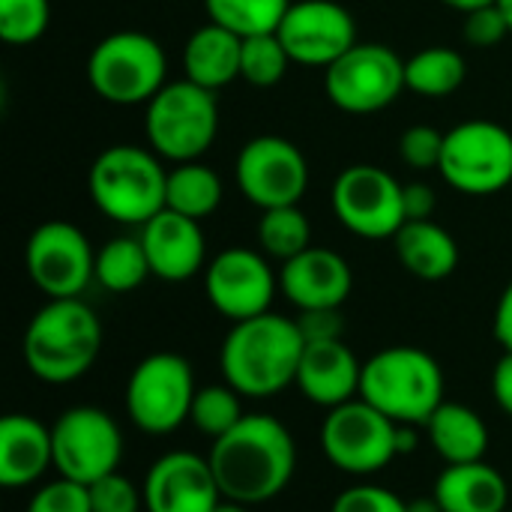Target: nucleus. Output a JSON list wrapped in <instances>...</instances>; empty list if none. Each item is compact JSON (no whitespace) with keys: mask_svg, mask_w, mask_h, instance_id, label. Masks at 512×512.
I'll list each match as a JSON object with an SVG mask.
<instances>
[{"mask_svg":"<svg viewBox=\"0 0 512 512\" xmlns=\"http://www.w3.org/2000/svg\"><path fill=\"white\" fill-rule=\"evenodd\" d=\"M222 498L258 507L279 498L297 471V441L273 414H246L228 435L216 438L210 453Z\"/></svg>","mask_w":512,"mask_h":512,"instance_id":"f257e3e1","label":"nucleus"},{"mask_svg":"<svg viewBox=\"0 0 512 512\" xmlns=\"http://www.w3.org/2000/svg\"><path fill=\"white\" fill-rule=\"evenodd\" d=\"M306 339L297 318L279 312H264L237 321L222 348L219 369L225 384H231L246 399H273L297 381L300 357Z\"/></svg>","mask_w":512,"mask_h":512,"instance_id":"f03ea898","label":"nucleus"},{"mask_svg":"<svg viewBox=\"0 0 512 512\" xmlns=\"http://www.w3.org/2000/svg\"><path fill=\"white\" fill-rule=\"evenodd\" d=\"M102 351V324L96 312L78 300H48L27 324L21 354L30 375L42 384L63 387L84 378Z\"/></svg>","mask_w":512,"mask_h":512,"instance_id":"7ed1b4c3","label":"nucleus"},{"mask_svg":"<svg viewBox=\"0 0 512 512\" xmlns=\"http://www.w3.org/2000/svg\"><path fill=\"white\" fill-rule=\"evenodd\" d=\"M360 399L396 423L426 426L444 405L441 363L414 345H393L363 363Z\"/></svg>","mask_w":512,"mask_h":512,"instance_id":"20e7f679","label":"nucleus"},{"mask_svg":"<svg viewBox=\"0 0 512 512\" xmlns=\"http://www.w3.org/2000/svg\"><path fill=\"white\" fill-rule=\"evenodd\" d=\"M168 171L162 156L138 144L105 147L87 174L90 201L102 216L120 225H147L165 210Z\"/></svg>","mask_w":512,"mask_h":512,"instance_id":"39448f33","label":"nucleus"},{"mask_svg":"<svg viewBox=\"0 0 512 512\" xmlns=\"http://www.w3.org/2000/svg\"><path fill=\"white\" fill-rule=\"evenodd\" d=\"M144 108L150 150L174 165L198 162L219 135L216 93L189 78L168 81Z\"/></svg>","mask_w":512,"mask_h":512,"instance_id":"423d86ee","label":"nucleus"},{"mask_svg":"<svg viewBox=\"0 0 512 512\" xmlns=\"http://www.w3.org/2000/svg\"><path fill=\"white\" fill-rule=\"evenodd\" d=\"M162 45L141 30H117L99 39L87 57L93 93L111 105H147L168 81Z\"/></svg>","mask_w":512,"mask_h":512,"instance_id":"0eeeda50","label":"nucleus"},{"mask_svg":"<svg viewBox=\"0 0 512 512\" xmlns=\"http://www.w3.org/2000/svg\"><path fill=\"white\" fill-rule=\"evenodd\" d=\"M198 384L195 369L174 351H156L135 363L126 381V417L144 435H171L189 423Z\"/></svg>","mask_w":512,"mask_h":512,"instance_id":"6e6552de","label":"nucleus"},{"mask_svg":"<svg viewBox=\"0 0 512 512\" xmlns=\"http://www.w3.org/2000/svg\"><path fill=\"white\" fill-rule=\"evenodd\" d=\"M396 429V420L357 396L327 411L321 423V450L327 462L342 474L372 477L399 456Z\"/></svg>","mask_w":512,"mask_h":512,"instance_id":"1a4fd4ad","label":"nucleus"},{"mask_svg":"<svg viewBox=\"0 0 512 512\" xmlns=\"http://www.w3.org/2000/svg\"><path fill=\"white\" fill-rule=\"evenodd\" d=\"M462 195H495L512 183V132L495 120H465L444 135L438 165Z\"/></svg>","mask_w":512,"mask_h":512,"instance_id":"9d476101","label":"nucleus"},{"mask_svg":"<svg viewBox=\"0 0 512 512\" xmlns=\"http://www.w3.org/2000/svg\"><path fill=\"white\" fill-rule=\"evenodd\" d=\"M51 444L57 477L84 486L120 471L123 462V432L117 420L93 405L66 408L51 423Z\"/></svg>","mask_w":512,"mask_h":512,"instance_id":"9b49d317","label":"nucleus"},{"mask_svg":"<svg viewBox=\"0 0 512 512\" xmlns=\"http://www.w3.org/2000/svg\"><path fill=\"white\" fill-rule=\"evenodd\" d=\"M405 84V60L381 42H357L324 69V93L345 114H375L390 108Z\"/></svg>","mask_w":512,"mask_h":512,"instance_id":"f8f14e48","label":"nucleus"},{"mask_svg":"<svg viewBox=\"0 0 512 512\" xmlns=\"http://www.w3.org/2000/svg\"><path fill=\"white\" fill-rule=\"evenodd\" d=\"M336 219L363 240L396 237L405 225V183L378 165H348L333 180Z\"/></svg>","mask_w":512,"mask_h":512,"instance_id":"ddd939ff","label":"nucleus"},{"mask_svg":"<svg viewBox=\"0 0 512 512\" xmlns=\"http://www.w3.org/2000/svg\"><path fill=\"white\" fill-rule=\"evenodd\" d=\"M24 267L48 300L81 297L90 279H96V252L78 225L51 219L30 234Z\"/></svg>","mask_w":512,"mask_h":512,"instance_id":"4468645a","label":"nucleus"},{"mask_svg":"<svg viewBox=\"0 0 512 512\" xmlns=\"http://www.w3.org/2000/svg\"><path fill=\"white\" fill-rule=\"evenodd\" d=\"M240 192L258 207H291L300 204L309 186V162L303 150L282 135H258L243 144L234 162Z\"/></svg>","mask_w":512,"mask_h":512,"instance_id":"2eb2a0df","label":"nucleus"},{"mask_svg":"<svg viewBox=\"0 0 512 512\" xmlns=\"http://www.w3.org/2000/svg\"><path fill=\"white\" fill-rule=\"evenodd\" d=\"M276 291L279 273H273L264 252L231 246L204 267V294L210 306L234 324L270 312Z\"/></svg>","mask_w":512,"mask_h":512,"instance_id":"dca6fc26","label":"nucleus"},{"mask_svg":"<svg viewBox=\"0 0 512 512\" xmlns=\"http://www.w3.org/2000/svg\"><path fill=\"white\" fill-rule=\"evenodd\" d=\"M276 33L300 66L327 69L357 45L354 15L336 0H294Z\"/></svg>","mask_w":512,"mask_h":512,"instance_id":"f3484780","label":"nucleus"},{"mask_svg":"<svg viewBox=\"0 0 512 512\" xmlns=\"http://www.w3.org/2000/svg\"><path fill=\"white\" fill-rule=\"evenodd\" d=\"M141 492L147 512H213L222 504L210 459L189 450L159 456L150 465Z\"/></svg>","mask_w":512,"mask_h":512,"instance_id":"a211bd4d","label":"nucleus"},{"mask_svg":"<svg viewBox=\"0 0 512 512\" xmlns=\"http://www.w3.org/2000/svg\"><path fill=\"white\" fill-rule=\"evenodd\" d=\"M354 288L348 261L324 246H309L279 270V291L300 312L309 309H342Z\"/></svg>","mask_w":512,"mask_h":512,"instance_id":"6ab92c4d","label":"nucleus"},{"mask_svg":"<svg viewBox=\"0 0 512 512\" xmlns=\"http://www.w3.org/2000/svg\"><path fill=\"white\" fill-rule=\"evenodd\" d=\"M141 243L153 276L162 282H186L207 267L201 222L168 207L156 213L147 225H141Z\"/></svg>","mask_w":512,"mask_h":512,"instance_id":"aec40b11","label":"nucleus"},{"mask_svg":"<svg viewBox=\"0 0 512 512\" xmlns=\"http://www.w3.org/2000/svg\"><path fill=\"white\" fill-rule=\"evenodd\" d=\"M363 363L345 339L306 342L294 387L318 408H339L360 396Z\"/></svg>","mask_w":512,"mask_h":512,"instance_id":"412c9836","label":"nucleus"},{"mask_svg":"<svg viewBox=\"0 0 512 512\" xmlns=\"http://www.w3.org/2000/svg\"><path fill=\"white\" fill-rule=\"evenodd\" d=\"M54 468L51 426L30 414H6L0 420V483L24 489Z\"/></svg>","mask_w":512,"mask_h":512,"instance_id":"4be33fe9","label":"nucleus"},{"mask_svg":"<svg viewBox=\"0 0 512 512\" xmlns=\"http://www.w3.org/2000/svg\"><path fill=\"white\" fill-rule=\"evenodd\" d=\"M444 512H507L510 486L498 468L483 462L447 465L432 489Z\"/></svg>","mask_w":512,"mask_h":512,"instance_id":"5701e85b","label":"nucleus"},{"mask_svg":"<svg viewBox=\"0 0 512 512\" xmlns=\"http://www.w3.org/2000/svg\"><path fill=\"white\" fill-rule=\"evenodd\" d=\"M393 246H396L399 264L423 282H441L453 276L459 267V243L435 219L405 222L396 231Z\"/></svg>","mask_w":512,"mask_h":512,"instance_id":"b1692460","label":"nucleus"},{"mask_svg":"<svg viewBox=\"0 0 512 512\" xmlns=\"http://www.w3.org/2000/svg\"><path fill=\"white\" fill-rule=\"evenodd\" d=\"M240 54L243 36L210 21L198 27L183 45V78L216 93L240 78Z\"/></svg>","mask_w":512,"mask_h":512,"instance_id":"393cba45","label":"nucleus"},{"mask_svg":"<svg viewBox=\"0 0 512 512\" xmlns=\"http://www.w3.org/2000/svg\"><path fill=\"white\" fill-rule=\"evenodd\" d=\"M426 435L435 447V453L447 465H465V462H483L489 453V426L486 420L462 405V402H447L429 417Z\"/></svg>","mask_w":512,"mask_h":512,"instance_id":"a878e982","label":"nucleus"},{"mask_svg":"<svg viewBox=\"0 0 512 512\" xmlns=\"http://www.w3.org/2000/svg\"><path fill=\"white\" fill-rule=\"evenodd\" d=\"M222 204V180L204 162H180L168 171L165 207L189 219H207Z\"/></svg>","mask_w":512,"mask_h":512,"instance_id":"bb28decb","label":"nucleus"},{"mask_svg":"<svg viewBox=\"0 0 512 512\" xmlns=\"http://www.w3.org/2000/svg\"><path fill=\"white\" fill-rule=\"evenodd\" d=\"M468 75L465 57L456 48L432 45L405 60V84L411 93L426 99H444L462 87Z\"/></svg>","mask_w":512,"mask_h":512,"instance_id":"cd10ccee","label":"nucleus"},{"mask_svg":"<svg viewBox=\"0 0 512 512\" xmlns=\"http://www.w3.org/2000/svg\"><path fill=\"white\" fill-rule=\"evenodd\" d=\"M153 276L141 237H114L96 252V282L111 294L138 291Z\"/></svg>","mask_w":512,"mask_h":512,"instance_id":"c85d7f7f","label":"nucleus"},{"mask_svg":"<svg viewBox=\"0 0 512 512\" xmlns=\"http://www.w3.org/2000/svg\"><path fill=\"white\" fill-rule=\"evenodd\" d=\"M258 246L267 258H276L282 264L297 258L300 252H306L312 246V225H309L306 213L300 210V204L261 210Z\"/></svg>","mask_w":512,"mask_h":512,"instance_id":"c756f323","label":"nucleus"},{"mask_svg":"<svg viewBox=\"0 0 512 512\" xmlns=\"http://www.w3.org/2000/svg\"><path fill=\"white\" fill-rule=\"evenodd\" d=\"M294 0H204L207 18L237 36L276 33Z\"/></svg>","mask_w":512,"mask_h":512,"instance_id":"7c9ffc66","label":"nucleus"},{"mask_svg":"<svg viewBox=\"0 0 512 512\" xmlns=\"http://www.w3.org/2000/svg\"><path fill=\"white\" fill-rule=\"evenodd\" d=\"M243 417H246L243 396L231 384H207V387H198V393H195L189 423L201 435L216 441V438L228 435Z\"/></svg>","mask_w":512,"mask_h":512,"instance_id":"2f4dec72","label":"nucleus"},{"mask_svg":"<svg viewBox=\"0 0 512 512\" xmlns=\"http://www.w3.org/2000/svg\"><path fill=\"white\" fill-rule=\"evenodd\" d=\"M291 57L279 39V33H258L243 39L240 54V78L252 87H273L285 78Z\"/></svg>","mask_w":512,"mask_h":512,"instance_id":"473e14b6","label":"nucleus"},{"mask_svg":"<svg viewBox=\"0 0 512 512\" xmlns=\"http://www.w3.org/2000/svg\"><path fill=\"white\" fill-rule=\"evenodd\" d=\"M51 21L48 0H0V39L9 45H30L45 36Z\"/></svg>","mask_w":512,"mask_h":512,"instance_id":"72a5a7b5","label":"nucleus"},{"mask_svg":"<svg viewBox=\"0 0 512 512\" xmlns=\"http://www.w3.org/2000/svg\"><path fill=\"white\" fill-rule=\"evenodd\" d=\"M27 512H93L90 507V489L84 483L57 477L51 483H42L30 504Z\"/></svg>","mask_w":512,"mask_h":512,"instance_id":"f704fd0d","label":"nucleus"},{"mask_svg":"<svg viewBox=\"0 0 512 512\" xmlns=\"http://www.w3.org/2000/svg\"><path fill=\"white\" fill-rule=\"evenodd\" d=\"M444 135L435 126L417 123L408 126L399 138V159L417 171H432L441 165V153H444Z\"/></svg>","mask_w":512,"mask_h":512,"instance_id":"c9c22d12","label":"nucleus"},{"mask_svg":"<svg viewBox=\"0 0 512 512\" xmlns=\"http://www.w3.org/2000/svg\"><path fill=\"white\" fill-rule=\"evenodd\" d=\"M90 489V507L93 512H141L144 510V492L123 477L120 471L96 480Z\"/></svg>","mask_w":512,"mask_h":512,"instance_id":"e433bc0d","label":"nucleus"},{"mask_svg":"<svg viewBox=\"0 0 512 512\" xmlns=\"http://www.w3.org/2000/svg\"><path fill=\"white\" fill-rule=\"evenodd\" d=\"M330 512H408V501H402L396 492L384 486L357 483L336 495Z\"/></svg>","mask_w":512,"mask_h":512,"instance_id":"4c0bfd02","label":"nucleus"},{"mask_svg":"<svg viewBox=\"0 0 512 512\" xmlns=\"http://www.w3.org/2000/svg\"><path fill=\"white\" fill-rule=\"evenodd\" d=\"M507 36H510V24H507V18H504L498 3L483 6V9L465 15V42L468 45H474V48H495Z\"/></svg>","mask_w":512,"mask_h":512,"instance_id":"58836bf2","label":"nucleus"},{"mask_svg":"<svg viewBox=\"0 0 512 512\" xmlns=\"http://www.w3.org/2000/svg\"><path fill=\"white\" fill-rule=\"evenodd\" d=\"M297 327L303 333L306 342H330V339H342V315L339 309H309L297 315Z\"/></svg>","mask_w":512,"mask_h":512,"instance_id":"ea45409f","label":"nucleus"},{"mask_svg":"<svg viewBox=\"0 0 512 512\" xmlns=\"http://www.w3.org/2000/svg\"><path fill=\"white\" fill-rule=\"evenodd\" d=\"M435 189L429 183H405V222H414V219H432L435 213Z\"/></svg>","mask_w":512,"mask_h":512,"instance_id":"a19ab883","label":"nucleus"},{"mask_svg":"<svg viewBox=\"0 0 512 512\" xmlns=\"http://www.w3.org/2000/svg\"><path fill=\"white\" fill-rule=\"evenodd\" d=\"M492 399L507 417H512V351H504L492 369Z\"/></svg>","mask_w":512,"mask_h":512,"instance_id":"79ce46f5","label":"nucleus"},{"mask_svg":"<svg viewBox=\"0 0 512 512\" xmlns=\"http://www.w3.org/2000/svg\"><path fill=\"white\" fill-rule=\"evenodd\" d=\"M492 333H495V339H498V345L504 351H512V282L498 297L495 318H492Z\"/></svg>","mask_w":512,"mask_h":512,"instance_id":"37998d69","label":"nucleus"},{"mask_svg":"<svg viewBox=\"0 0 512 512\" xmlns=\"http://www.w3.org/2000/svg\"><path fill=\"white\" fill-rule=\"evenodd\" d=\"M396 450H399V456L417 450V426L399 423V429H396Z\"/></svg>","mask_w":512,"mask_h":512,"instance_id":"c03bdc74","label":"nucleus"},{"mask_svg":"<svg viewBox=\"0 0 512 512\" xmlns=\"http://www.w3.org/2000/svg\"><path fill=\"white\" fill-rule=\"evenodd\" d=\"M441 3L450 6V9H456V12H462V15H468V12H477V9L492 6V3H498V0H441Z\"/></svg>","mask_w":512,"mask_h":512,"instance_id":"a18cd8bd","label":"nucleus"},{"mask_svg":"<svg viewBox=\"0 0 512 512\" xmlns=\"http://www.w3.org/2000/svg\"><path fill=\"white\" fill-rule=\"evenodd\" d=\"M408 512H444V510H441V504L435 501V495H429V498H414V501H408Z\"/></svg>","mask_w":512,"mask_h":512,"instance_id":"49530a36","label":"nucleus"},{"mask_svg":"<svg viewBox=\"0 0 512 512\" xmlns=\"http://www.w3.org/2000/svg\"><path fill=\"white\" fill-rule=\"evenodd\" d=\"M213 512H252L246 504H237V501H228V498H222V504L216 507Z\"/></svg>","mask_w":512,"mask_h":512,"instance_id":"de8ad7c7","label":"nucleus"},{"mask_svg":"<svg viewBox=\"0 0 512 512\" xmlns=\"http://www.w3.org/2000/svg\"><path fill=\"white\" fill-rule=\"evenodd\" d=\"M498 6H501L504 18H507V24H510V36H512V0H498Z\"/></svg>","mask_w":512,"mask_h":512,"instance_id":"09e8293b","label":"nucleus"},{"mask_svg":"<svg viewBox=\"0 0 512 512\" xmlns=\"http://www.w3.org/2000/svg\"><path fill=\"white\" fill-rule=\"evenodd\" d=\"M507 512H510V510H507Z\"/></svg>","mask_w":512,"mask_h":512,"instance_id":"8fccbe9b","label":"nucleus"}]
</instances>
